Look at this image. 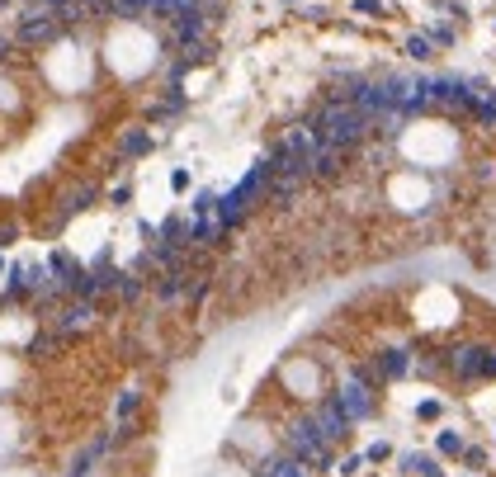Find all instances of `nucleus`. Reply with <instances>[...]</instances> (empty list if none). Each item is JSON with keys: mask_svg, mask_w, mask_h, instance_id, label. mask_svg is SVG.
Here are the masks:
<instances>
[{"mask_svg": "<svg viewBox=\"0 0 496 477\" xmlns=\"http://www.w3.org/2000/svg\"><path fill=\"white\" fill-rule=\"evenodd\" d=\"M317 137H321V147H336V152H350V147H360L369 133V118L360 114L355 105H345V100H336V105L321 109V118L312 123Z\"/></svg>", "mask_w": 496, "mask_h": 477, "instance_id": "nucleus-1", "label": "nucleus"}, {"mask_svg": "<svg viewBox=\"0 0 496 477\" xmlns=\"http://www.w3.org/2000/svg\"><path fill=\"white\" fill-rule=\"evenodd\" d=\"M57 33H62V19H57L53 10H43V5H33V10H24L19 15V43H28V48H38V43H53Z\"/></svg>", "mask_w": 496, "mask_h": 477, "instance_id": "nucleus-2", "label": "nucleus"}, {"mask_svg": "<svg viewBox=\"0 0 496 477\" xmlns=\"http://www.w3.org/2000/svg\"><path fill=\"white\" fill-rule=\"evenodd\" d=\"M288 449L298 463H308V458H326V440H321V430H317V416H303V421L288 425Z\"/></svg>", "mask_w": 496, "mask_h": 477, "instance_id": "nucleus-3", "label": "nucleus"}, {"mask_svg": "<svg viewBox=\"0 0 496 477\" xmlns=\"http://www.w3.org/2000/svg\"><path fill=\"white\" fill-rule=\"evenodd\" d=\"M336 406L345 411V421H350V425H355V421H364L369 411H373V397H369V383H364V373H355V378H345V383H340Z\"/></svg>", "mask_w": 496, "mask_h": 477, "instance_id": "nucleus-4", "label": "nucleus"}, {"mask_svg": "<svg viewBox=\"0 0 496 477\" xmlns=\"http://www.w3.org/2000/svg\"><path fill=\"white\" fill-rule=\"evenodd\" d=\"M454 369L463 373V378H472V373H496V354L477 350V345H468V350H454Z\"/></svg>", "mask_w": 496, "mask_h": 477, "instance_id": "nucleus-5", "label": "nucleus"}, {"mask_svg": "<svg viewBox=\"0 0 496 477\" xmlns=\"http://www.w3.org/2000/svg\"><path fill=\"white\" fill-rule=\"evenodd\" d=\"M317 430H321V440L331 444V440H340V435L350 430V421H345V411H340L336 402H321V411H317Z\"/></svg>", "mask_w": 496, "mask_h": 477, "instance_id": "nucleus-6", "label": "nucleus"}, {"mask_svg": "<svg viewBox=\"0 0 496 477\" xmlns=\"http://www.w3.org/2000/svg\"><path fill=\"white\" fill-rule=\"evenodd\" d=\"M340 156H345V152H336V147H317L312 175H317V180H336V175H340Z\"/></svg>", "mask_w": 496, "mask_h": 477, "instance_id": "nucleus-7", "label": "nucleus"}, {"mask_svg": "<svg viewBox=\"0 0 496 477\" xmlns=\"http://www.w3.org/2000/svg\"><path fill=\"white\" fill-rule=\"evenodd\" d=\"M90 317H95V307H90V303L80 298V303H71V307H67V312L57 317V331H80V326H85Z\"/></svg>", "mask_w": 496, "mask_h": 477, "instance_id": "nucleus-8", "label": "nucleus"}, {"mask_svg": "<svg viewBox=\"0 0 496 477\" xmlns=\"http://www.w3.org/2000/svg\"><path fill=\"white\" fill-rule=\"evenodd\" d=\"M118 147H123V156H142V152L152 147V137L142 133V128H132V133H123V142H118Z\"/></svg>", "mask_w": 496, "mask_h": 477, "instance_id": "nucleus-9", "label": "nucleus"}, {"mask_svg": "<svg viewBox=\"0 0 496 477\" xmlns=\"http://www.w3.org/2000/svg\"><path fill=\"white\" fill-rule=\"evenodd\" d=\"M378 364H383L388 378H397V373L407 369V354H402V350H383V359H378Z\"/></svg>", "mask_w": 496, "mask_h": 477, "instance_id": "nucleus-10", "label": "nucleus"}, {"mask_svg": "<svg viewBox=\"0 0 496 477\" xmlns=\"http://www.w3.org/2000/svg\"><path fill=\"white\" fill-rule=\"evenodd\" d=\"M90 199H95V189H90V185H85V189H76V194H71V199H67V208H62V213H67V217H71V213H80V208H90Z\"/></svg>", "mask_w": 496, "mask_h": 477, "instance_id": "nucleus-11", "label": "nucleus"}, {"mask_svg": "<svg viewBox=\"0 0 496 477\" xmlns=\"http://www.w3.org/2000/svg\"><path fill=\"white\" fill-rule=\"evenodd\" d=\"M269 477H303V463H298V458H288V463H279Z\"/></svg>", "mask_w": 496, "mask_h": 477, "instance_id": "nucleus-12", "label": "nucleus"}, {"mask_svg": "<svg viewBox=\"0 0 496 477\" xmlns=\"http://www.w3.org/2000/svg\"><path fill=\"white\" fill-rule=\"evenodd\" d=\"M132 411H137V393H123V397H118V416H123V421H128Z\"/></svg>", "mask_w": 496, "mask_h": 477, "instance_id": "nucleus-13", "label": "nucleus"}, {"mask_svg": "<svg viewBox=\"0 0 496 477\" xmlns=\"http://www.w3.org/2000/svg\"><path fill=\"white\" fill-rule=\"evenodd\" d=\"M440 449L444 453H459L463 444H459V435H454V430H444V435H440Z\"/></svg>", "mask_w": 496, "mask_h": 477, "instance_id": "nucleus-14", "label": "nucleus"}, {"mask_svg": "<svg viewBox=\"0 0 496 477\" xmlns=\"http://www.w3.org/2000/svg\"><path fill=\"white\" fill-rule=\"evenodd\" d=\"M407 53H411V57H430V38H411Z\"/></svg>", "mask_w": 496, "mask_h": 477, "instance_id": "nucleus-15", "label": "nucleus"}, {"mask_svg": "<svg viewBox=\"0 0 496 477\" xmlns=\"http://www.w3.org/2000/svg\"><path fill=\"white\" fill-rule=\"evenodd\" d=\"M355 10H360V15H378L383 5H378V0H355Z\"/></svg>", "mask_w": 496, "mask_h": 477, "instance_id": "nucleus-16", "label": "nucleus"}, {"mask_svg": "<svg viewBox=\"0 0 496 477\" xmlns=\"http://www.w3.org/2000/svg\"><path fill=\"white\" fill-rule=\"evenodd\" d=\"M19 237V232H15V227H0V246H10V241Z\"/></svg>", "mask_w": 496, "mask_h": 477, "instance_id": "nucleus-17", "label": "nucleus"}, {"mask_svg": "<svg viewBox=\"0 0 496 477\" xmlns=\"http://www.w3.org/2000/svg\"><path fill=\"white\" fill-rule=\"evenodd\" d=\"M5 48H10V38H0V62H5Z\"/></svg>", "mask_w": 496, "mask_h": 477, "instance_id": "nucleus-18", "label": "nucleus"}, {"mask_svg": "<svg viewBox=\"0 0 496 477\" xmlns=\"http://www.w3.org/2000/svg\"><path fill=\"white\" fill-rule=\"evenodd\" d=\"M0 274H5V260H0Z\"/></svg>", "mask_w": 496, "mask_h": 477, "instance_id": "nucleus-19", "label": "nucleus"}]
</instances>
